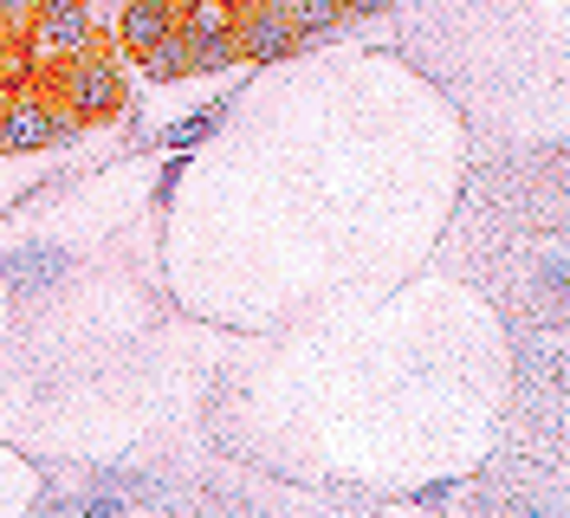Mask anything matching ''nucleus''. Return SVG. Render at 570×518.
<instances>
[{
    "label": "nucleus",
    "mask_w": 570,
    "mask_h": 518,
    "mask_svg": "<svg viewBox=\"0 0 570 518\" xmlns=\"http://www.w3.org/2000/svg\"><path fill=\"white\" fill-rule=\"evenodd\" d=\"M0 130H7V149L13 156H33V149H52V143L78 137V124L46 91H20V98L0 104Z\"/></svg>",
    "instance_id": "f03ea898"
},
{
    "label": "nucleus",
    "mask_w": 570,
    "mask_h": 518,
    "mask_svg": "<svg viewBox=\"0 0 570 518\" xmlns=\"http://www.w3.org/2000/svg\"><path fill=\"white\" fill-rule=\"evenodd\" d=\"M142 71H149L156 85H176V78H188V39L169 33L163 46H149V52H142Z\"/></svg>",
    "instance_id": "1a4fd4ad"
},
{
    "label": "nucleus",
    "mask_w": 570,
    "mask_h": 518,
    "mask_svg": "<svg viewBox=\"0 0 570 518\" xmlns=\"http://www.w3.org/2000/svg\"><path fill=\"white\" fill-rule=\"evenodd\" d=\"M27 52L39 66H71L91 52V7L85 0H39L27 20Z\"/></svg>",
    "instance_id": "f257e3e1"
},
{
    "label": "nucleus",
    "mask_w": 570,
    "mask_h": 518,
    "mask_svg": "<svg viewBox=\"0 0 570 518\" xmlns=\"http://www.w3.org/2000/svg\"><path fill=\"white\" fill-rule=\"evenodd\" d=\"M7 273H13V285H46V278L59 273V260H52L46 246H27V253L7 260Z\"/></svg>",
    "instance_id": "9d476101"
},
{
    "label": "nucleus",
    "mask_w": 570,
    "mask_h": 518,
    "mask_svg": "<svg viewBox=\"0 0 570 518\" xmlns=\"http://www.w3.org/2000/svg\"><path fill=\"white\" fill-rule=\"evenodd\" d=\"M208 130H214V110H202V117L176 124V130H169V143H195V137H208Z\"/></svg>",
    "instance_id": "f8f14e48"
},
{
    "label": "nucleus",
    "mask_w": 570,
    "mask_h": 518,
    "mask_svg": "<svg viewBox=\"0 0 570 518\" xmlns=\"http://www.w3.org/2000/svg\"><path fill=\"white\" fill-rule=\"evenodd\" d=\"M285 13V27H292V39H318V33H331L337 20H344V7L337 0H273Z\"/></svg>",
    "instance_id": "423d86ee"
},
{
    "label": "nucleus",
    "mask_w": 570,
    "mask_h": 518,
    "mask_svg": "<svg viewBox=\"0 0 570 518\" xmlns=\"http://www.w3.org/2000/svg\"><path fill=\"white\" fill-rule=\"evenodd\" d=\"M227 66H240V46H234V33L188 39V78H195V71H227Z\"/></svg>",
    "instance_id": "6e6552de"
},
{
    "label": "nucleus",
    "mask_w": 570,
    "mask_h": 518,
    "mask_svg": "<svg viewBox=\"0 0 570 518\" xmlns=\"http://www.w3.org/2000/svg\"><path fill=\"white\" fill-rule=\"evenodd\" d=\"M344 13H376V7H390V0H337Z\"/></svg>",
    "instance_id": "ddd939ff"
},
{
    "label": "nucleus",
    "mask_w": 570,
    "mask_h": 518,
    "mask_svg": "<svg viewBox=\"0 0 570 518\" xmlns=\"http://www.w3.org/2000/svg\"><path fill=\"white\" fill-rule=\"evenodd\" d=\"M163 7H169V13H176V20H181V13H188V7H195V0H163Z\"/></svg>",
    "instance_id": "4468645a"
},
{
    "label": "nucleus",
    "mask_w": 570,
    "mask_h": 518,
    "mask_svg": "<svg viewBox=\"0 0 570 518\" xmlns=\"http://www.w3.org/2000/svg\"><path fill=\"white\" fill-rule=\"evenodd\" d=\"M0 156H7V130H0Z\"/></svg>",
    "instance_id": "2eb2a0df"
},
{
    "label": "nucleus",
    "mask_w": 570,
    "mask_h": 518,
    "mask_svg": "<svg viewBox=\"0 0 570 518\" xmlns=\"http://www.w3.org/2000/svg\"><path fill=\"white\" fill-rule=\"evenodd\" d=\"M176 33V13L163 7V0H124V20H117V39H124V52H149V46H163V39Z\"/></svg>",
    "instance_id": "39448f33"
},
{
    "label": "nucleus",
    "mask_w": 570,
    "mask_h": 518,
    "mask_svg": "<svg viewBox=\"0 0 570 518\" xmlns=\"http://www.w3.org/2000/svg\"><path fill=\"white\" fill-rule=\"evenodd\" d=\"M33 7H39V0H0V27H7V33H20V27L33 20Z\"/></svg>",
    "instance_id": "9b49d317"
},
{
    "label": "nucleus",
    "mask_w": 570,
    "mask_h": 518,
    "mask_svg": "<svg viewBox=\"0 0 570 518\" xmlns=\"http://www.w3.org/2000/svg\"><path fill=\"white\" fill-rule=\"evenodd\" d=\"M66 117L71 124H98V117H117V104H124V71L117 59L105 52H85V59H71L66 66Z\"/></svg>",
    "instance_id": "7ed1b4c3"
},
{
    "label": "nucleus",
    "mask_w": 570,
    "mask_h": 518,
    "mask_svg": "<svg viewBox=\"0 0 570 518\" xmlns=\"http://www.w3.org/2000/svg\"><path fill=\"white\" fill-rule=\"evenodd\" d=\"M234 20H240V7L234 0H195L188 13L176 20L181 39H208V33H234Z\"/></svg>",
    "instance_id": "0eeeda50"
},
{
    "label": "nucleus",
    "mask_w": 570,
    "mask_h": 518,
    "mask_svg": "<svg viewBox=\"0 0 570 518\" xmlns=\"http://www.w3.org/2000/svg\"><path fill=\"white\" fill-rule=\"evenodd\" d=\"M234 46H240V59H285L298 39H292V27H285V13L273 0H253L247 13L234 20Z\"/></svg>",
    "instance_id": "20e7f679"
}]
</instances>
